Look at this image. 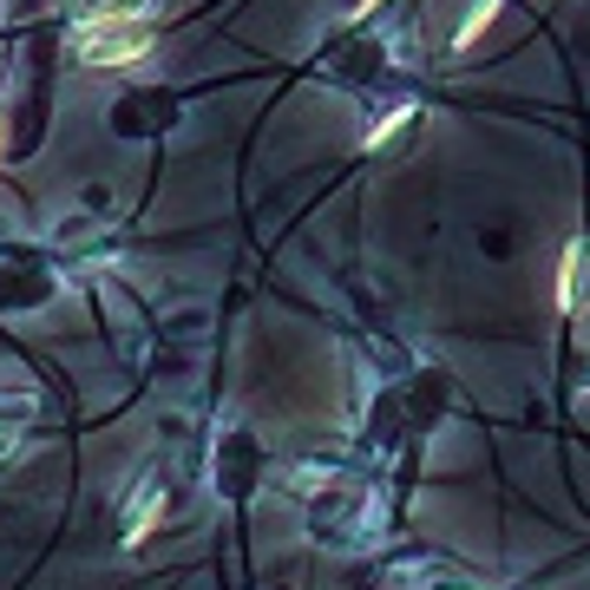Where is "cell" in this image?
<instances>
[{"mask_svg": "<svg viewBox=\"0 0 590 590\" xmlns=\"http://www.w3.org/2000/svg\"><path fill=\"white\" fill-rule=\"evenodd\" d=\"M492 20H499V0H479V7H472V13L459 20V33H452V53H466V47H472V40H479V33L492 27Z\"/></svg>", "mask_w": 590, "mask_h": 590, "instance_id": "obj_3", "label": "cell"}, {"mask_svg": "<svg viewBox=\"0 0 590 590\" xmlns=\"http://www.w3.org/2000/svg\"><path fill=\"white\" fill-rule=\"evenodd\" d=\"M407 119H414V105H394V112H387V119H380V125L368 132V151H380L387 139H394V132H400V125H407Z\"/></svg>", "mask_w": 590, "mask_h": 590, "instance_id": "obj_5", "label": "cell"}, {"mask_svg": "<svg viewBox=\"0 0 590 590\" xmlns=\"http://www.w3.org/2000/svg\"><path fill=\"white\" fill-rule=\"evenodd\" d=\"M584 295H590V243H584Z\"/></svg>", "mask_w": 590, "mask_h": 590, "instance_id": "obj_6", "label": "cell"}, {"mask_svg": "<svg viewBox=\"0 0 590 590\" xmlns=\"http://www.w3.org/2000/svg\"><path fill=\"white\" fill-rule=\"evenodd\" d=\"M578 302H584V236H578V243L564 250V263H558V308L571 315Z\"/></svg>", "mask_w": 590, "mask_h": 590, "instance_id": "obj_2", "label": "cell"}, {"mask_svg": "<svg viewBox=\"0 0 590 590\" xmlns=\"http://www.w3.org/2000/svg\"><path fill=\"white\" fill-rule=\"evenodd\" d=\"M157 512H164V492H145L139 512H132V525H125V545H145L151 531H157Z\"/></svg>", "mask_w": 590, "mask_h": 590, "instance_id": "obj_4", "label": "cell"}, {"mask_svg": "<svg viewBox=\"0 0 590 590\" xmlns=\"http://www.w3.org/2000/svg\"><path fill=\"white\" fill-rule=\"evenodd\" d=\"M73 53L85 67H132L151 53V7L132 13H85L73 27Z\"/></svg>", "mask_w": 590, "mask_h": 590, "instance_id": "obj_1", "label": "cell"}]
</instances>
